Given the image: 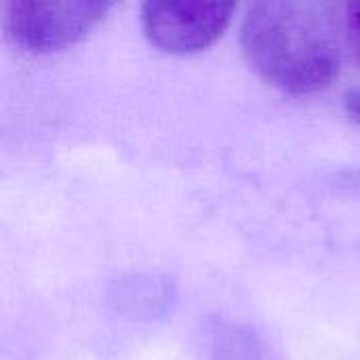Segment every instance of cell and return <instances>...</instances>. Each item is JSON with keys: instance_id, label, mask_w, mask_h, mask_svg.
Masks as SVG:
<instances>
[{"instance_id": "obj_1", "label": "cell", "mask_w": 360, "mask_h": 360, "mask_svg": "<svg viewBox=\"0 0 360 360\" xmlns=\"http://www.w3.org/2000/svg\"><path fill=\"white\" fill-rule=\"evenodd\" d=\"M253 70L291 95H310L340 72V21L333 0H253L243 23Z\"/></svg>"}, {"instance_id": "obj_2", "label": "cell", "mask_w": 360, "mask_h": 360, "mask_svg": "<svg viewBox=\"0 0 360 360\" xmlns=\"http://www.w3.org/2000/svg\"><path fill=\"white\" fill-rule=\"evenodd\" d=\"M114 0H6V34L30 53H55L82 40Z\"/></svg>"}, {"instance_id": "obj_3", "label": "cell", "mask_w": 360, "mask_h": 360, "mask_svg": "<svg viewBox=\"0 0 360 360\" xmlns=\"http://www.w3.org/2000/svg\"><path fill=\"white\" fill-rule=\"evenodd\" d=\"M238 0H141V27L165 53L186 55L211 46L228 27Z\"/></svg>"}, {"instance_id": "obj_4", "label": "cell", "mask_w": 360, "mask_h": 360, "mask_svg": "<svg viewBox=\"0 0 360 360\" xmlns=\"http://www.w3.org/2000/svg\"><path fill=\"white\" fill-rule=\"evenodd\" d=\"M340 4L348 42L360 59V0H340Z\"/></svg>"}, {"instance_id": "obj_5", "label": "cell", "mask_w": 360, "mask_h": 360, "mask_svg": "<svg viewBox=\"0 0 360 360\" xmlns=\"http://www.w3.org/2000/svg\"><path fill=\"white\" fill-rule=\"evenodd\" d=\"M344 105H346L348 116H350L354 122H359L360 124V89H356V91H350V93L346 95Z\"/></svg>"}]
</instances>
